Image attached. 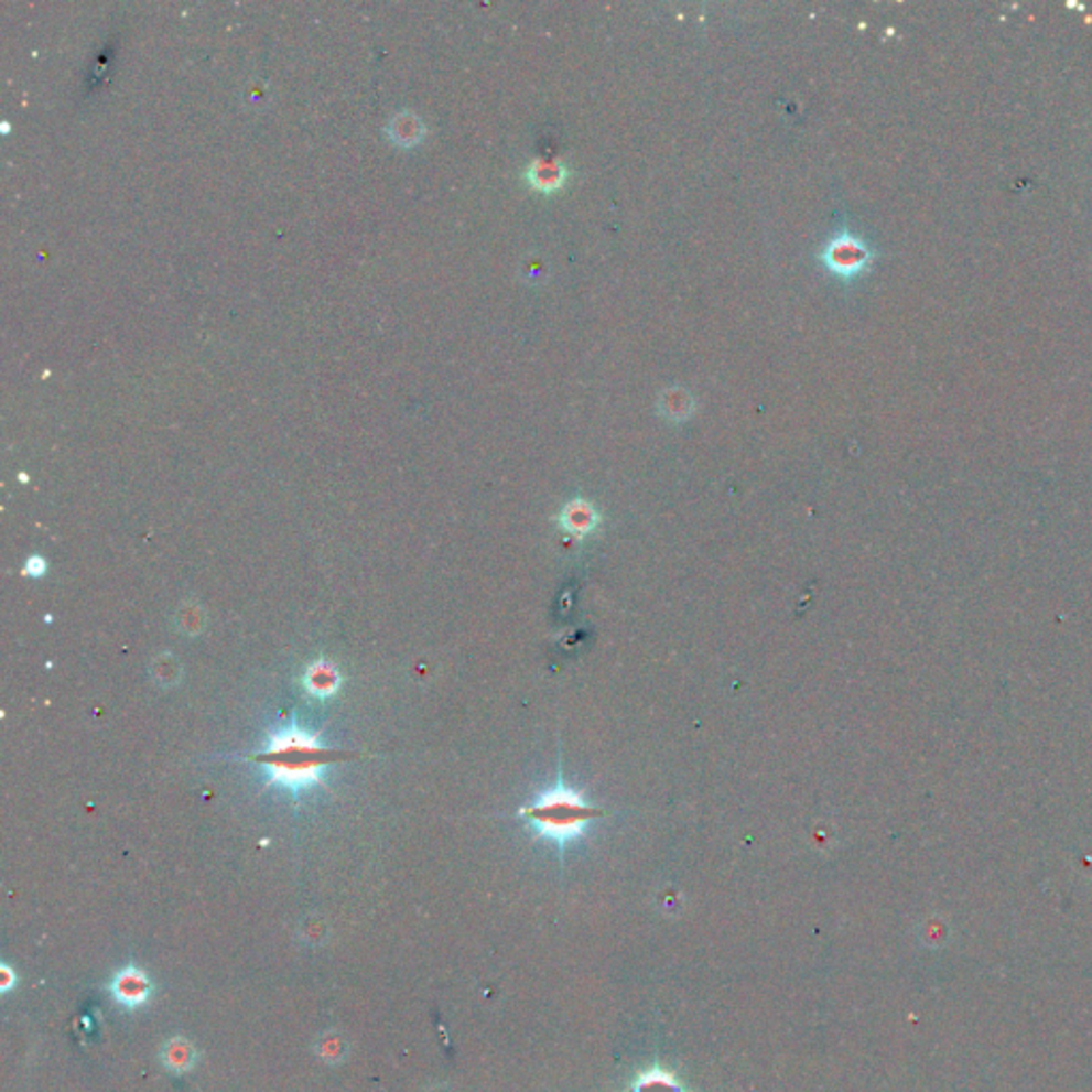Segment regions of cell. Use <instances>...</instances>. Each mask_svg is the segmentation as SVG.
Listing matches in <instances>:
<instances>
[{
    "label": "cell",
    "instance_id": "cell-1",
    "mask_svg": "<svg viewBox=\"0 0 1092 1092\" xmlns=\"http://www.w3.org/2000/svg\"><path fill=\"white\" fill-rule=\"evenodd\" d=\"M337 758V752L323 747L318 736L305 732L295 722L275 732L266 752L252 756V760L266 766L269 786L295 796L323 783V772Z\"/></svg>",
    "mask_w": 1092,
    "mask_h": 1092
},
{
    "label": "cell",
    "instance_id": "cell-2",
    "mask_svg": "<svg viewBox=\"0 0 1092 1092\" xmlns=\"http://www.w3.org/2000/svg\"><path fill=\"white\" fill-rule=\"evenodd\" d=\"M519 815L530 824L536 836L563 847L583 836L587 826L604 815V809L590 804L583 794L565 788L560 781L526 804Z\"/></svg>",
    "mask_w": 1092,
    "mask_h": 1092
},
{
    "label": "cell",
    "instance_id": "cell-3",
    "mask_svg": "<svg viewBox=\"0 0 1092 1092\" xmlns=\"http://www.w3.org/2000/svg\"><path fill=\"white\" fill-rule=\"evenodd\" d=\"M818 259L832 275L841 280H854L873 266L875 252L861 235L841 229L828 239Z\"/></svg>",
    "mask_w": 1092,
    "mask_h": 1092
},
{
    "label": "cell",
    "instance_id": "cell-4",
    "mask_svg": "<svg viewBox=\"0 0 1092 1092\" xmlns=\"http://www.w3.org/2000/svg\"><path fill=\"white\" fill-rule=\"evenodd\" d=\"M570 180V169L560 156H540L533 159L526 169V182L531 191L540 195H555Z\"/></svg>",
    "mask_w": 1092,
    "mask_h": 1092
},
{
    "label": "cell",
    "instance_id": "cell-5",
    "mask_svg": "<svg viewBox=\"0 0 1092 1092\" xmlns=\"http://www.w3.org/2000/svg\"><path fill=\"white\" fill-rule=\"evenodd\" d=\"M558 523L567 536L583 540L590 538L599 526V512L596 506L587 499H572L567 501L558 517Z\"/></svg>",
    "mask_w": 1092,
    "mask_h": 1092
},
{
    "label": "cell",
    "instance_id": "cell-6",
    "mask_svg": "<svg viewBox=\"0 0 1092 1092\" xmlns=\"http://www.w3.org/2000/svg\"><path fill=\"white\" fill-rule=\"evenodd\" d=\"M150 993H152L150 980L145 977V973H141L134 966L120 971L113 977V982H111V994L125 1007H139V1005H143L150 998Z\"/></svg>",
    "mask_w": 1092,
    "mask_h": 1092
},
{
    "label": "cell",
    "instance_id": "cell-7",
    "mask_svg": "<svg viewBox=\"0 0 1092 1092\" xmlns=\"http://www.w3.org/2000/svg\"><path fill=\"white\" fill-rule=\"evenodd\" d=\"M303 683H305L307 694L316 695V698H329V695L337 694V690L342 685V674L332 662L318 660L307 668Z\"/></svg>",
    "mask_w": 1092,
    "mask_h": 1092
},
{
    "label": "cell",
    "instance_id": "cell-8",
    "mask_svg": "<svg viewBox=\"0 0 1092 1092\" xmlns=\"http://www.w3.org/2000/svg\"><path fill=\"white\" fill-rule=\"evenodd\" d=\"M658 412L670 423H683L695 412V399L683 387H668L658 398Z\"/></svg>",
    "mask_w": 1092,
    "mask_h": 1092
},
{
    "label": "cell",
    "instance_id": "cell-9",
    "mask_svg": "<svg viewBox=\"0 0 1092 1092\" xmlns=\"http://www.w3.org/2000/svg\"><path fill=\"white\" fill-rule=\"evenodd\" d=\"M629 1092H685V1086L672 1071L656 1064L634 1078Z\"/></svg>",
    "mask_w": 1092,
    "mask_h": 1092
},
{
    "label": "cell",
    "instance_id": "cell-10",
    "mask_svg": "<svg viewBox=\"0 0 1092 1092\" xmlns=\"http://www.w3.org/2000/svg\"><path fill=\"white\" fill-rule=\"evenodd\" d=\"M163 1062L171 1071H177V1073H184L193 1067L195 1062V1050L188 1041L184 1039H173L169 1041L163 1050Z\"/></svg>",
    "mask_w": 1092,
    "mask_h": 1092
},
{
    "label": "cell",
    "instance_id": "cell-11",
    "mask_svg": "<svg viewBox=\"0 0 1092 1092\" xmlns=\"http://www.w3.org/2000/svg\"><path fill=\"white\" fill-rule=\"evenodd\" d=\"M45 570H47V562L43 558H39V555H33L26 562V565H24V574L26 576H41V574H45Z\"/></svg>",
    "mask_w": 1092,
    "mask_h": 1092
}]
</instances>
